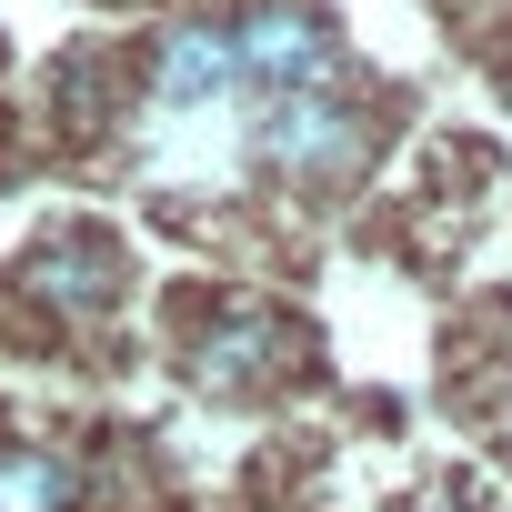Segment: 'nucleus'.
I'll return each mask as SVG.
<instances>
[{"mask_svg":"<svg viewBox=\"0 0 512 512\" xmlns=\"http://www.w3.org/2000/svg\"><path fill=\"white\" fill-rule=\"evenodd\" d=\"M241 71H231V21H181L161 51H151V101L161 111H211L231 101Z\"/></svg>","mask_w":512,"mask_h":512,"instance_id":"5","label":"nucleus"},{"mask_svg":"<svg viewBox=\"0 0 512 512\" xmlns=\"http://www.w3.org/2000/svg\"><path fill=\"white\" fill-rule=\"evenodd\" d=\"M302 362V332L272 312V302H231L201 342H191V382L221 392V402H251V392H272L282 372Z\"/></svg>","mask_w":512,"mask_h":512,"instance_id":"3","label":"nucleus"},{"mask_svg":"<svg viewBox=\"0 0 512 512\" xmlns=\"http://www.w3.org/2000/svg\"><path fill=\"white\" fill-rule=\"evenodd\" d=\"M0 512H81V462L51 442H11L0 452Z\"/></svg>","mask_w":512,"mask_h":512,"instance_id":"6","label":"nucleus"},{"mask_svg":"<svg viewBox=\"0 0 512 512\" xmlns=\"http://www.w3.org/2000/svg\"><path fill=\"white\" fill-rule=\"evenodd\" d=\"M231 71L241 91L262 101H292V91H342V41L312 0H251L231 21Z\"/></svg>","mask_w":512,"mask_h":512,"instance_id":"2","label":"nucleus"},{"mask_svg":"<svg viewBox=\"0 0 512 512\" xmlns=\"http://www.w3.org/2000/svg\"><path fill=\"white\" fill-rule=\"evenodd\" d=\"M121 282H131V262H121L101 231H51L31 262H21V292L51 302L61 322H101V312L121 302Z\"/></svg>","mask_w":512,"mask_h":512,"instance_id":"4","label":"nucleus"},{"mask_svg":"<svg viewBox=\"0 0 512 512\" xmlns=\"http://www.w3.org/2000/svg\"><path fill=\"white\" fill-rule=\"evenodd\" d=\"M372 151V121L352 91H292V101H251V161L272 181H342Z\"/></svg>","mask_w":512,"mask_h":512,"instance_id":"1","label":"nucleus"}]
</instances>
